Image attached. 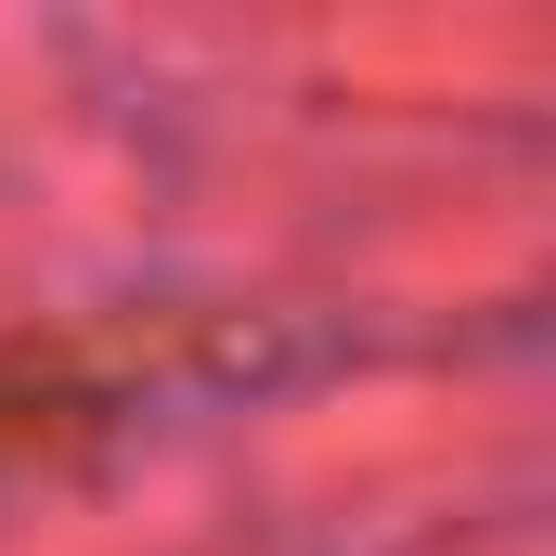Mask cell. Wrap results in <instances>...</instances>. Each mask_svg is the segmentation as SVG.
Here are the masks:
<instances>
[{
  "label": "cell",
  "instance_id": "cell-1",
  "mask_svg": "<svg viewBox=\"0 0 556 556\" xmlns=\"http://www.w3.org/2000/svg\"><path fill=\"white\" fill-rule=\"evenodd\" d=\"M52 415H78V389H65V363H26V350H0V453H26V440H52Z\"/></svg>",
  "mask_w": 556,
  "mask_h": 556
}]
</instances>
